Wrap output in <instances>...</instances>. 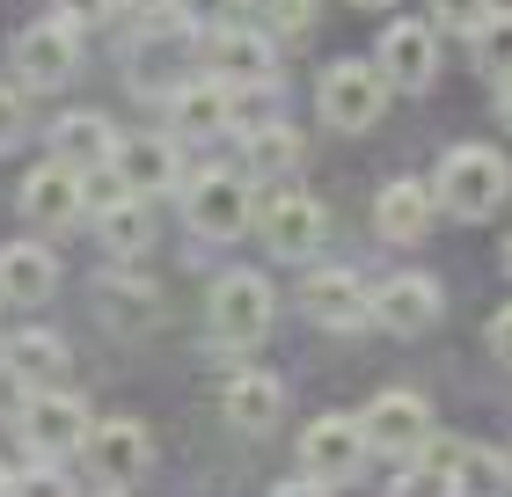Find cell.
I'll return each mask as SVG.
<instances>
[{
  "mask_svg": "<svg viewBox=\"0 0 512 497\" xmlns=\"http://www.w3.org/2000/svg\"><path fill=\"white\" fill-rule=\"evenodd\" d=\"M183 220H191V234H205V242H242V234L256 227V191H249V176H235V169L198 176L191 191H183Z\"/></svg>",
  "mask_w": 512,
  "mask_h": 497,
  "instance_id": "8992f818",
  "label": "cell"
},
{
  "mask_svg": "<svg viewBox=\"0 0 512 497\" xmlns=\"http://www.w3.org/2000/svg\"><path fill=\"white\" fill-rule=\"evenodd\" d=\"M205 74L227 88H278V52L264 30L227 22V30H205Z\"/></svg>",
  "mask_w": 512,
  "mask_h": 497,
  "instance_id": "9c48e42d",
  "label": "cell"
},
{
  "mask_svg": "<svg viewBox=\"0 0 512 497\" xmlns=\"http://www.w3.org/2000/svg\"><path fill=\"white\" fill-rule=\"evenodd\" d=\"M271 497H330V483H315V476H293V483H278Z\"/></svg>",
  "mask_w": 512,
  "mask_h": 497,
  "instance_id": "d590c367",
  "label": "cell"
},
{
  "mask_svg": "<svg viewBox=\"0 0 512 497\" xmlns=\"http://www.w3.org/2000/svg\"><path fill=\"white\" fill-rule=\"evenodd\" d=\"M220 410H227V424H242V432H264L278 417V381L271 373H235V381L220 388Z\"/></svg>",
  "mask_w": 512,
  "mask_h": 497,
  "instance_id": "603a6c76",
  "label": "cell"
},
{
  "mask_svg": "<svg viewBox=\"0 0 512 497\" xmlns=\"http://www.w3.org/2000/svg\"><path fill=\"white\" fill-rule=\"evenodd\" d=\"M483 344H491V359H498V366H512V300H505L498 315H491V329H483Z\"/></svg>",
  "mask_w": 512,
  "mask_h": 497,
  "instance_id": "836d02e7",
  "label": "cell"
},
{
  "mask_svg": "<svg viewBox=\"0 0 512 497\" xmlns=\"http://www.w3.org/2000/svg\"><path fill=\"white\" fill-rule=\"evenodd\" d=\"M110 169H118V183L132 198H154V191H169V183H176V139L169 132H125Z\"/></svg>",
  "mask_w": 512,
  "mask_h": 497,
  "instance_id": "ac0fdd59",
  "label": "cell"
},
{
  "mask_svg": "<svg viewBox=\"0 0 512 497\" xmlns=\"http://www.w3.org/2000/svg\"><path fill=\"white\" fill-rule=\"evenodd\" d=\"M454 483H461V490H498V483H505V461H498V454H483V446H461Z\"/></svg>",
  "mask_w": 512,
  "mask_h": 497,
  "instance_id": "83f0119b",
  "label": "cell"
},
{
  "mask_svg": "<svg viewBox=\"0 0 512 497\" xmlns=\"http://www.w3.org/2000/svg\"><path fill=\"white\" fill-rule=\"evenodd\" d=\"M22 446H30V461H59V454H81L88 432H96V417H88V402L74 388H37L30 410L15 417Z\"/></svg>",
  "mask_w": 512,
  "mask_h": 497,
  "instance_id": "277c9868",
  "label": "cell"
},
{
  "mask_svg": "<svg viewBox=\"0 0 512 497\" xmlns=\"http://www.w3.org/2000/svg\"><path fill=\"white\" fill-rule=\"evenodd\" d=\"M15 497H74V490H66V476H59V468H52V461H37V468H30V476H22V483H15Z\"/></svg>",
  "mask_w": 512,
  "mask_h": 497,
  "instance_id": "4dcf8cb0",
  "label": "cell"
},
{
  "mask_svg": "<svg viewBox=\"0 0 512 497\" xmlns=\"http://www.w3.org/2000/svg\"><path fill=\"white\" fill-rule=\"evenodd\" d=\"M110 8H118V0H59V15L74 22V30H81V22H96V15H110Z\"/></svg>",
  "mask_w": 512,
  "mask_h": 497,
  "instance_id": "e575fe53",
  "label": "cell"
},
{
  "mask_svg": "<svg viewBox=\"0 0 512 497\" xmlns=\"http://www.w3.org/2000/svg\"><path fill=\"white\" fill-rule=\"evenodd\" d=\"M491 15H498V0H432V30H461V37H476Z\"/></svg>",
  "mask_w": 512,
  "mask_h": 497,
  "instance_id": "484cf974",
  "label": "cell"
},
{
  "mask_svg": "<svg viewBox=\"0 0 512 497\" xmlns=\"http://www.w3.org/2000/svg\"><path fill=\"white\" fill-rule=\"evenodd\" d=\"M271 315H278L271 278L264 271H227V278H213V300H205V337L227 344V351H249V344L271 337Z\"/></svg>",
  "mask_w": 512,
  "mask_h": 497,
  "instance_id": "7a4b0ae2",
  "label": "cell"
},
{
  "mask_svg": "<svg viewBox=\"0 0 512 497\" xmlns=\"http://www.w3.org/2000/svg\"><path fill=\"white\" fill-rule=\"evenodd\" d=\"M300 132L293 125H249L242 132V176H256V183H286L293 169H300Z\"/></svg>",
  "mask_w": 512,
  "mask_h": 497,
  "instance_id": "44dd1931",
  "label": "cell"
},
{
  "mask_svg": "<svg viewBox=\"0 0 512 497\" xmlns=\"http://www.w3.org/2000/svg\"><path fill=\"white\" fill-rule=\"evenodd\" d=\"M96 234H103V249H118V256L147 249V242H154V198H118V205H103V212H96Z\"/></svg>",
  "mask_w": 512,
  "mask_h": 497,
  "instance_id": "cb8c5ba5",
  "label": "cell"
},
{
  "mask_svg": "<svg viewBox=\"0 0 512 497\" xmlns=\"http://www.w3.org/2000/svg\"><path fill=\"white\" fill-rule=\"evenodd\" d=\"M352 8H395V0H352Z\"/></svg>",
  "mask_w": 512,
  "mask_h": 497,
  "instance_id": "ab89813d",
  "label": "cell"
},
{
  "mask_svg": "<svg viewBox=\"0 0 512 497\" xmlns=\"http://www.w3.org/2000/svg\"><path fill=\"white\" fill-rule=\"evenodd\" d=\"M256 234H264V249L271 256H315L322 249V234H330V212H322L308 191H271L264 205H256Z\"/></svg>",
  "mask_w": 512,
  "mask_h": 497,
  "instance_id": "30bf717a",
  "label": "cell"
},
{
  "mask_svg": "<svg viewBox=\"0 0 512 497\" xmlns=\"http://www.w3.org/2000/svg\"><path fill=\"white\" fill-rule=\"evenodd\" d=\"M30 395H37V388L22 381L8 359H0V417H22V410H30Z\"/></svg>",
  "mask_w": 512,
  "mask_h": 497,
  "instance_id": "1f68e13d",
  "label": "cell"
},
{
  "mask_svg": "<svg viewBox=\"0 0 512 497\" xmlns=\"http://www.w3.org/2000/svg\"><path fill=\"white\" fill-rule=\"evenodd\" d=\"M505 271H512V234H505Z\"/></svg>",
  "mask_w": 512,
  "mask_h": 497,
  "instance_id": "60d3db41",
  "label": "cell"
},
{
  "mask_svg": "<svg viewBox=\"0 0 512 497\" xmlns=\"http://www.w3.org/2000/svg\"><path fill=\"white\" fill-rule=\"evenodd\" d=\"M227 125H235V96H227V81L198 74V81H183L176 96H169V132H176V139L227 132Z\"/></svg>",
  "mask_w": 512,
  "mask_h": 497,
  "instance_id": "d6986e66",
  "label": "cell"
},
{
  "mask_svg": "<svg viewBox=\"0 0 512 497\" xmlns=\"http://www.w3.org/2000/svg\"><path fill=\"white\" fill-rule=\"evenodd\" d=\"M315 110H322L330 132H366L388 110V74L374 59H337L330 74L315 81Z\"/></svg>",
  "mask_w": 512,
  "mask_h": 497,
  "instance_id": "3957f363",
  "label": "cell"
},
{
  "mask_svg": "<svg viewBox=\"0 0 512 497\" xmlns=\"http://www.w3.org/2000/svg\"><path fill=\"white\" fill-rule=\"evenodd\" d=\"M15 205H22V220H30L37 234H59V227H74L88 212V176H74L66 161H44V169L22 176Z\"/></svg>",
  "mask_w": 512,
  "mask_h": 497,
  "instance_id": "7c38bea8",
  "label": "cell"
},
{
  "mask_svg": "<svg viewBox=\"0 0 512 497\" xmlns=\"http://www.w3.org/2000/svg\"><path fill=\"white\" fill-rule=\"evenodd\" d=\"M374 322L388 329V337H425V329L439 322V278H425V271L388 278V286L374 293Z\"/></svg>",
  "mask_w": 512,
  "mask_h": 497,
  "instance_id": "e0dca14e",
  "label": "cell"
},
{
  "mask_svg": "<svg viewBox=\"0 0 512 497\" xmlns=\"http://www.w3.org/2000/svg\"><path fill=\"white\" fill-rule=\"evenodd\" d=\"M374 66L388 74V88H432V74H439V30L432 22H410V15H395L388 30H381V44H374Z\"/></svg>",
  "mask_w": 512,
  "mask_h": 497,
  "instance_id": "4fadbf2b",
  "label": "cell"
},
{
  "mask_svg": "<svg viewBox=\"0 0 512 497\" xmlns=\"http://www.w3.org/2000/svg\"><path fill=\"white\" fill-rule=\"evenodd\" d=\"M300 307L315 315V329H330V337H352V329L374 322V286H366L359 271H308V286H300Z\"/></svg>",
  "mask_w": 512,
  "mask_h": 497,
  "instance_id": "8fae6325",
  "label": "cell"
},
{
  "mask_svg": "<svg viewBox=\"0 0 512 497\" xmlns=\"http://www.w3.org/2000/svg\"><path fill=\"white\" fill-rule=\"evenodd\" d=\"M432 220H439V191H432V183H417V176L381 183V198H374V227H381V242H425Z\"/></svg>",
  "mask_w": 512,
  "mask_h": 497,
  "instance_id": "2e32d148",
  "label": "cell"
},
{
  "mask_svg": "<svg viewBox=\"0 0 512 497\" xmlns=\"http://www.w3.org/2000/svg\"><path fill=\"white\" fill-rule=\"evenodd\" d=\"M118 125H110L103 110H66L59 125H52V161H66L74 176H96V169H110L118 161Z\"/></svg>",
  "mask_w": 512,
  "mask_h": 497,
  "instance_id": "9a60e30c",
  "label": "cell"
},
{
  "mask_svg": "<svg viewBox=\"0 0 512 497\" xmlns=\"http://www.w3.org/2000/svg\"><path fill=\"white\" fill-rule=\"evenodd\" d=\"M315 22V0H271V30H286V37H300Z\"/></svg>",
  "mask_w": 512,
  "mask_h": 497,
  "instance_id": "d6a6232c",
  "label": "cell"
},
{
  "mask_svg": "<svg viewBox=\"0 0 512 497\" xmlns=\"http://www.w3.org/2000/svg\"><path fill=\"white\" fill-rule=\"evenodd\" d=\"M0 351H8V344H0Z\"/></svg>",
  "mask_w": 512,
  "mask_h": 497,
  "instance_id": "7bdbcfd3",
  "label": "cell"
},
{
  "mask_svg": "<svg viewBox=\"0 0 512 497\" xmlns=\"http://www.w3.org/2000/svg\"><path fill=\"white\" fill-rule=\"evenodd\" d=\"M96 497H125V490H96Z\"/></svg>",
  "mask_w": 512,
  "mask_h": 497,
  "instance_id": "b9f144b4",
  "label": "cell"
},
{
  "mask_svg": "<svg viewBox=\"0 0 512 497\" xmlns=\"http://www.w3.org/2000/svg\"><path fill=\"white\" fill-rule=\"evenodd\" d=\"M30 132V110H22V88H0V154Z\"/></svg>",
  "mask_w": 512,
  "mask_h": 497,
  "instance_id": "f546056e",
  "label": "cell"
},
{
  "mask_svg": "<svg viewBox=\"0 0 512 497\" xmlns=\"http://www.w3.org/2000/svg\"><path fill=\"white\" fill-rule=\"evenodd\" d=\"M0 497H15V476H8V468H0Z\"/></svg>",
  "mask_w": 512,
  "mask_h": 497,
  "instance_id": "f35d334b",
  "label": "cell"
},
{
  "mask_svg": "<svg viewBox=\"0 0 512 497\" xmlns=\"http://www.w3.org/2000/svg\"><path fill=\"white\" fill-rule=\"evenodd\" d=\"M8 66H15V81H22V88H66V81L81 74V30H74L66 15L30 22V30H15Z\"/></svg>",
  "mask_w": 512,
  "mask_h": 497,
  "instance_id": "52a82bcc",
  "label": "cell"
},
{
  "mask_svg": "<svg viewBox=\"0 0 512 497\" xmlns=\"http://www.w3.org/2000/svg\"><path fill=\"white\" fill-rule=\"evenodd\" d=\"M88 468H96V483H110V490H125V483H139L147 476V461H154V439H147V424L139 417H103L96 432H88Z\"/></svg>",
  "mask_w": 512,
  "mask_h": 497,
  "instance_id": "5bb4252c",
  "label": "cell"
},
{
  "mask_svg": "<svg viewBox=\"0 0 512 497\" xmlns=\"http://www.w3.org/2000/svg\"><path fill=\"white\" fill-rule=\"evenodd\" d=\"M154 8H169V0H118V15H154Z\"/></svg>",
  "mask_w": 512,
  "mask_h": 497,
  "instance_id": "8d00e7d4",
  "label": "cell"
},
{
  "mask_svg": "<svg viewBox=\"0 0 512 497\" xmlns=\"http://www.w3.org/2000/svg\"><path fill=\"white\" fill-rule=\"evenodd\" d=\"M30 388H59L66 366H74V351H66V337H52V329H22V337H8V351H0Z\"/></svg>",
  "mask_w": 512,
  "mask_h": 497,
  "instance_id": "7402d4cb",
  "label": "cell"
},
{
  "mask_svg": "<svg viewBox=\"0 0 512 497\" xmlns=\"http://www.w3.org/2000/svg\"><path fill=\"white\" fill-rule=\"evenodd\" d=\"M52 286H59L52 249H37V242H8V249H0V300H8V307H44Z\"/></svg>",
  "mask_w": 512,
  "mask_h": 497,
  "instance_id": "ffe728a7",
  "label": "cell"
},
{
  "mask_svg": "<svg viewBox=\"0 0 512 497\" xmlns=\"http://www.w3.org/2000/svg\"><path fill=\"white\" fill-rule=\"evenodd\" d=\"M432 191L454 220H491V212L512 198V169L498 147H447L432 169Z\"/></svg>",
  "mask_w": 512,
  "mask_h": 497,
  "instance_id": "6da1fadb",
  "label": "cell"
},
{
  "mask_svg": "<svg viewBox=\"0 0 512 497\" xmlns=\"http://www.w3.org/2000/svg\"><path fill=\"white\" fill-rule=\"evenodd\" d=\"M359 424H366V446L388 454V461H417V454L439 439V432H432V402L417 395V388H381V395L359 410Z\"/></svg>",
  "mask_w": 512,
  "mask_h": 497,
  "instance_id": "5b68a950",
  "label": "cell"
},
{
  "mask_svg": "<svg viewBox=\"0 0 512 497\" xmlns=\"http://www.w3.org/2000/svg\"><path fill=\"white\" fill-rule=\"evenodd\" d=\"M169 15L191 22V30H227L242 15V0H169Z\"/></svg>",
  "mask_w": 512,
  "mask_h": 497,
  "instance_id": "4316f807",
  "label": "cell"
},
{
  "mask_svg": "<svg viewBox=\"0 0 512 497\" xmlns=\"http://www.w3.org/2000/svg\"><path fill=\"white\" fill-rule=\"evenodd\" d=\"M395 497H461V483L447 476V468L417 461V468H403V483H395Z\"/></svg>",
  "mask_w": 512,
  "mask_h": 497,
  "instance_id": "f1b7e54d",
  "label": "cell"
},
{
  "mask_svg": "<svg viewBox=\"0 0 512 497\" xmlns=\"http://www.w3.org/2000/svg\"><path fill=\"white\" fill-rule=\"evenodd\" d=\"M476 44V66H483V74H491L498 88L512 81V15H491V22H483V30L469 37Z\"/></svg>",
  "mask_w": 512,
  "mask_h": 497,
  "instance_id": "d4e9b609",
  "label": "cell"
},
{
  "mask_svg": "<svg viewBox=\"0 0 512 497\" xmlns=\"http://www.w3.org/2000/svg\"><path fill=\"white\" fill-rule=\"evenodd\" d=\"M498 117H505V132H512V81L498 88Z\"/></svg>",
  "mask_w": 512,
  "mask_h": 497,
  "instance_id": "74e56055",
  "label": "cell"
},
{
  "mask_svg": "<svg viewBox=\"0 0 512 497\" xmlns=\"http://www.w3.org/2000/svg\"><path fill=\"white\" fill-rule=\"evenodd\" d=\"M374 461V446H366V424L359 417H344V410H322L308 432H300V476H315V483H352L359 468Z\"/></svg>",
  "mask_w": 512,
  "mask_h": 497,
  "instance_id": "ba28073f",
  "label": "cell"
}]
</instances>
